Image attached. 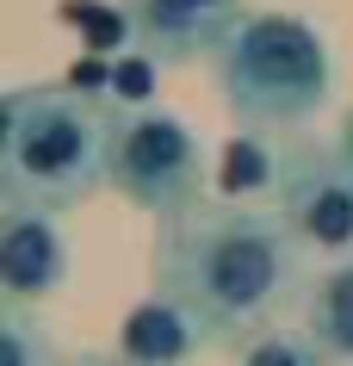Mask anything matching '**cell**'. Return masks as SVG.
Instances as JSON below:
<instances>
[{
  "mask_svg": "<svg viewBox=\"0 0 353 366\" xmlns=\"http://www.w3.org/2000/svg\"><path fill=\"white\" fill-rule=\"evenodd\" d=\"M297 249H310L285 212L242 205H180L161 230V280L193 323L211 335L248 329L285 305L297 280Z\"/></svg>",
  "mask_w": 353,
  "mask_h": 366,
  "instance_id": "1",
  "label": "cell"
},
{
  "mask_svg": "<svg viewBox=\"0 0 353 366\" xmlns=\"http://www.w3.org/2000/svg\"><path fill=\"white\" fill-rule=\"evenodd\" d=\"M112 131L106 112L68 87H31L0 106V187L19 205H56L87 193L99 174H112Z\"/></svg>",
  "mask_w": 353,
  "mask_h": 366,
  "instance_id": "2",
  "label": "cell"
},
{
  "mask_svg": "<svg viewBox=\"0 0 353 366\" xmlns=\"http://www.w3.org/2000/svg\"><path fill=\"white\" fill-rule=\"evenodd\" d=\"M223 94L255 124H297L329 94V56L304 19H242V31L223 44Z\"/></svg>",
  "mask_w": 353,
  "mask_h": 366,
  "instance_id": "3",
  "label": "cell"
},
{
  "mask_svg": "<svg viewBox=\"0 0 353 366\" xmlns=\"http://www.w3.org/2000/svg\"><path fill=\"white\" fill-rule=\"evenodd\" d=\"M112 180L149 212H180L198 199V137L180 118L137 112L112 131Z\"/></svg>",
  "mask_w": 353,
  "mask_h": 366,
  "instance_id": "4",
  "label": "cell"
},
{
  "mask_svg": "<svg viewBox=\"0 0 353 366\" xmlns=\"http://www.w3.org/2000/svg\"><path fill=\"white\" fill-rule=\"evenodd\" d=\"M285 187V205L279 212L292 217V230L310 242V249H353V168L341 155H297L292 168L279 174Z\"/></svg>",
  "mask_w": 353,
  "mask_h": 366,
  "instance_id": "5",
  "label": "cell"
},
{
  "mask_svg": "<svg viewBox=\"0 0 353 366\" xmlns=\"http://www.w3.org/2000/svg\"><path fill=\"white\" fill-rule=\"evenodd\" d=\"M131 25L161 56H193L242 31L235 0H131Z\"/></svg>",
  "mask_w": 353,
  "mask_h": 366,
  "instance_id": "6",
  "label": "cell"
},
{
  "mask_svg": "<svg viewBox=\"0 0 353 366\" xmlns=\"http://www.w3.org/2000/svg\"><path fill=\"white\" fill-rule=\"evenodd\" d=\"M62 280V236L50 217L38 212H13L6 230H0V286L13 298H31V292H50Z\"/></svg>",
  "mask_w": 353,
  "mask_h": 366,
  "instance_id": "7",
  "label": "cell"
},
{
  "mask_svg": "<svg viewBox=\"0 0 353 366\" xmlns=\"http://www.w3.org/2000/svg\"><path fill=\"white\" fill-rule=\"evenodd\" d=\"M186 347H193V317H186L174 298L131 310V323H124V360H137V366H174Z\"/></svg>",
  "mask_w": 353,
  "mask_h": 366,
  "instance_id": "8",
  "label": "cell"
},
{
  "mask_svg": "<svg viewBox=\"0 0 353 366\" xmlns=\"http://www.w3.org/2000/svg\"><path fill=\"white\" fill-rule=\"evenodd\" d=\"M310 323H316V335H322L334 354H353V267H334L329 280L316 286Z\"/></svg>",
  "mask_w": 353,
  "mask_h": 366,
  "instance_id": "9",
  "label": "cell"
},
{
  "mask_svg": "<svg viewBox=\"0 0 353 366\" xmlns=\"http://www.w3.org/2000/svg\"><path fill=\"white\" fill-rule=\"evenodd\" d=\"M273 180H279V168H273V155L260 149V143L235 137L230 149H223V168H217V193H223V199L260 193V187H273Z\"/></svg>",
  "mask_w": 353,
  "mask_h": 366,
  "instance_id": "10",
  "label": "cell"
},
{
  "mask_svg": "<svg viewBox=\"0 0 353 366\" xmlns=\"http://www.w3.org/2000/svg\"><path fill=\"white\" fill-rule=\"evenodd\" d=\"M68 19L81 25V31H87V44H93V50H112L118 38H124V13H112V6H87V0H68Z\"/></svg>",
  "mask_w": 353,
  "mask_h": 366,
  "instance_id": "11",
  "label": "cell"
},
{
  "mask_svg": "<svg viewBox=\"0 0 353 366\" xmlns=\"http://www.w3.org/2000/svg\"><path fill=\"white\" fill-rule=\"evenodd\" d=\"M149 94H155V62L149 56H124L112 69V99L118 106H143Z\"/></svg>",
  "mask_w": 353,
  "mask_h": 366,
  "instance_id": "12",
  "label": "cell"
},
{
  "mask_svg": "<svg viewBox=\"0 0 353 366\" xmlns=\"http://www.w3.org/2000/svg\"><path fill=\"white\" fill-rule=\"evenodd\" d=\"M248 366H322V360L297 342H255L248 347Z\"/></svg>",
  "mask_w": 353,
  "mask_h": 366,
  "instance_id": "13",
  "label": "cell"
},
{
  "mask_svg": "<svg viewBox=\"0 0 353 366\" xmlns=\"http://www.w3.org/2000/svg\"><path fill=\"white\" fill-rule=\"evenodd\" d=\"M0 366H31V347H25V329L19 323L0 329Z\"/></svg>",
  "mask_w": 353,
  "mask_h": 366,
  "instance_id": "14",
  "label": "cell"
},
{
  "mask_svg": "<svg viewBox=\"0 0 353 366\" xmlns=\"http://www.w3.org/2000/svg\"><path fill=\"white\" fill-rule=\"evenodd\" d=\"M334 155H341V162L353 168V112H347V124H341V149H334Z\"/></svg>",
  "mask_w": 353,
  "mask_h": 366,
  "instance_id": "15",
  "label": "cell"
},
{
  "mask_svg": "<svg viewBox=\"0 0 353 366\" xmlns=\"http://www.w3.org/2000/svg\"><path fill=\"white\" fill-rule=\"evenodd\" d=\"M131 366H137V360H131Z\"/></svg>",
  "mask_w": 353,
  "mask_h": 366,
  "instance_id": "16",
  "label": "cell"
}]
</instances>
